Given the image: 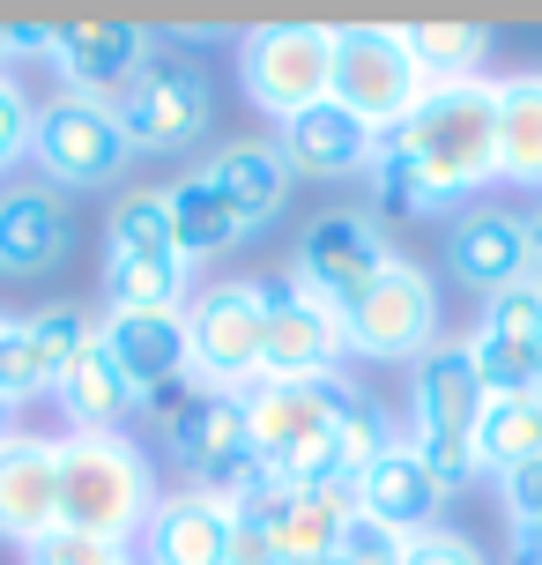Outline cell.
<instances>
[{
	"label": "cell",
	"instance_id": "obj_1",
	"mask_svg": "<svg viewBox=\"0 0 542 565\" xmlns=\"http://www.w3.org/2000/svg\"><path fill=\"white\" fill-rule=\"evenodd\" d=\"M156 507V469L127 431H67L59 439V521L89 536L134 543Z\"/></svg>",
	"mask_w": 542,
	"mask_h": 565
},
{
	"label": "cell",
	"instance_id": "obj_2",
	"mask_svg": "<svg viewBox=\"0 0 542 565\" xmlns=\"http://www.w3.org/2000/svg\"><path fill=\"white\" fill-rule=\"evenodd\" d=\"M343 402H349L343 380H260L238 395L246 454L290 483H319L327 477V431L343 417Z\"/></svg>",
	"mask_w": 542,
	"mask_h": 565
},
{
	"label": "cell",
	"instance_id": "obj_3",
	"mask_svg": "<svg viewBox=\"0 0 542 565\" xmlns=\"http://www.w3.org/2000/svg\"><path fill=\"white\" fill-rule=\"evenodd\" d=\"M260 350H268V282H208L186 298V380L200 395H246L260 387Z\"/></svg>",
	"mask_w": 542,
	"mask_h": 565
},
{
	"label": "cell",
	"instance_id": "obj_4",
	"mask_svg": "<svg viewBox=\"0 0 542 565\" xmlns=\"http://www.w3.org/2000/svg\"><path fill=\"white\" fill-rule=\"evenodd\" d=\"M424 67L409 60L401 45V23H349L335 30V89H327V105H343L365 135H394L401 119L424 105Z\"/></svg>",
	"mask_w": 542,
	"mask_h": 565
},
{
	"label": "cell",
	"instance_id": "obj_5",
	"mask_svg": "<svg viewBox=\"0 0 542 565\" xmlns=\"http://www.w3.org/2000/svg\"><path fill=\"white\" fill-rule=\"evenodd\" d=\"M119 135L127 149H156V157H172V149H194L208 127H216V83H208V67L194 53H178V45H156L142 60V75L119 89Z\"/></svg>",
	"mask_w": 542,
	"mask_h": 565
},
{
	"label": "cell",
	"instance_id": "obj_6",
	"mask_svg": "<svg viewBox=\"0 0 542 565\" xmlns=\"http://www.w3.org/2000/svg\"><path fill=\"white\" fill-rule=\"evenodd\" d=\"M238 83L253 97L260 113L275 119H297L327 105L335 89V30L327 23H260L238 38Z\"/></svg>",
	"mask_w": 542,
	"mask_h": 565
},
{
	"label": "cell",
	"instance_id": "obj_7",
	"mask_svg": "<svg viewBox=\"0 0 542 565\" xmlns=\"http://www.w3.org/2000/svg\"><path fill=\"white\" fill-rule=\"evenodd\" d=\"M343 342H349V358H379V365L409 358L416 365L431 342H438V282L409 254H394L343 306Z\"/></svg>",
	"mask_w": 542,
	"mask_h": 565
},
{
	"label": "cell",
	"instance_id": "obj_8",
	"mask_svg": "<svg viewBox=\"0 0 542 565\" xmlns=\"http://www.w3.org/2000/svg\"><path fill=\"white\" fill-rule=\"evenodd\" d=\"M127 135H119L112 105H89V97H67L59 89L53 105H37V127H30V164L45 171L53 194H97L127 171Z\"/></svg>",
	"mask_w": 542,
	"mask_h": 565
},
{
	"label": "cell",
	"instance_id": "obj_9",
	"mask_svg": "<svg viewBox=\"0 0 542 565\" xmlns=\"http://www.w3.org/2000/svg\"><path fill=\"white\" fill-rule=\"evenodd\" d=\"M349 358L343 342V306H327L305 282H268V350L260 380H335Z\"/></svg>",
	"mask_w": 542,
	"mask_h": 565
},
{
	"label": "cell",
	"instance_id": "obj_10",
	"mask_svg": "<svg viewBox=\"0 0 542 565\" xmlns=\"http://www.w3.org/2000/svg\"><path fill=\"white\" fill-rule=\"evenodd\" d=\"M89 342H97V320H89V306H75V298L15 312V320H8V342H0V395L8 402L53 395L59 380L83 365Z\"/></svg>",
	"mask_w": 542,
	"mask_h": 565
},
{
	"label": "cell",
	"instance_id": "obj_11",
	"mask_svg": "<svg viewBox=\"0 0 542 565\" xmlns=\"http://www.w3.org/2000/svg\"><path fill=\"white\" fill-rule=\"evenodd\" d=\"M156 53V30L149 23H119V15H83V23H53V67L67 97L89 105H119V89L142 75V60Z\"/></svg>",
	"mask_w": 542,
	"mask_h": 565
},
{
	"label": "cell",
	"instance_id": "obj_12",
	"mask_svg": "<svg viewBox=\"0 0 542 565\" xmlns=\"http://www.w3.org/2000/svg\"><path fill=\"white\" fill-rule=\"evenodd\" d=\"M387 260H394L387 224H379L371 209H335V216H319V224L297 238L290 276L305 282V290H319L327 306H349V298H357V290H365Z\"/></svg>",
	"mask_w": 542,
	"mask_h": 565
},
{
	"label": "cell",
	"instance_id": "obj_13",
	"mask_svg": "<svg viewBox=\"0 0 542 565\" xmlns=\"http://www.w3.org/2000/svg\"><path fill=\"white\" fill-rule=\"evenodd\" d=\"M134 565H230V507L216 491H156L142 536H134Z\"/></svg>",
	"mask_w": 542,
	"mask_h": 565
},
{
	"label": "cell",
	"instance_id": "obj_14",
	"mask_svg": "<svg viewBox=\"0 0 542 565\" xmlns=\"http://www.w3.org/2000/svg\"><path fill=\"white\" fill-rule=\"evenodd\" d=\"M59 529V439L8 431L0 439V543H37Z\"/></svg>",
	"mask_w": 542,
	"mask_h": 565
},
{
	"label": "cell",
	"instance_id": "obj_15",
	"mask_svg": "<svg viewBox=\"0 0 542 565\" xmlns=\"http://www.w3.org/2000/svg\"><path fill=\"white\" fill-rule=\"evenodd\" d=\"M446 268L468 290H506V282L535 276V254H528V216H506V209H460L446 224Z\"/></svg>",
	"mask_w": 542,
	"mask_h": 565
},
{
	"label": "cell",
	"instance_id": "obj_16",
	"mask_svg": "<svg viewBox=\"0 0 542 565\" xmlns=\"http://www.w3.org/2000/svg\"><path fill=\"white\" fill-rule=\"evenodd\" d=\"M75 246L67 201L37 179V186H0V276H53Z\"/></svg>",
	"mask_w": 542,
	"mask_h": 565
},
{
	"label": "cell",
	"instance_id": "obj_17",
	"mask_svg": "<svg viewBox=\"0 0 542 565\" xmlns=\"http://www.w3.org/2000/svg\"><path fill=\"white\" fill-rule=\"evenodd\" d=\"M172 439V461L186 469V483L194 491H224L253 454H246V409H238V395H194V409L164 431Z\"/></svg>",
	"mask_w": 542,
	"mask_h": 565
},
{
	"label": "cell",
	"instance_id": "obj_18",
	"mask_svg": "<svg viewBox=\"0 0 542 565\" xmlns=\"http://www.w3.org/2000/svg\"><path fill=\"white\" fill-rule=\"evenodd\" d=\"M283 149L290 179H371V157H379V135H365L343 105H313V113L283 119Z\"/></svg>",
	"mask_w": 542,
	"mask_h": 565
},
{
	"label": "cell",
	"instance_id": "obj_19",
	"mask_svg": "<svg viewBox=\"0 0 542 565\" xmlns=\"http://www.w3.org/2000/svg\"><path fill=\"white\" fill-rule=\"evenodd\" d=\"M97 342L127 372L134 395L186 380V312H105L97 320Z\"/></svg>",
	"mask_w": 542,
	"mask_h": 565
},
{
	"label": "cell",
	"instance_id": "obj_20",
	"mask_svg": "<svg viewBox=\"0 0 542 565\" xmlns=\"http://www.w3.org/2000/svg\"><path fill=\"white\" fill-rule=\"evenodd\" d=\"M200 179L224 194V209L238 216L246 238L268 231L275 216H283V201H290V164H283V149H275V141H224V149L208 157Z\"/></svg>",
	"mask_w": 542,
	"mask_h": 565
},
{
	"label": "cell",
	"instance_id": "obj_21",
	"mask_svg": "<svg viewBox=\"0 0 542 565\" xmlns=\"http://www.w3.org/2000/svg\"><path fill=\"white\" fill-rule=\"evenodd\" d=\"M416 424L409 431H468L476 439V417H484V380H476V358H468V335H438L416 358Z\"/></svg>",
	"mask_w": 542,
	"mask_h": 565
},
{
	"label": "cell",
	"instance_id": "obj_22",
	"mask_svg": "<svg viewBox=\"0 0 542 565\" xmlns=\"http://www.w3.org/2000/svg\"><path fill=\"white\" fill-rule=\"evenodd\" d=\"M357 507H365L371 521H387L394 536H424V529H438L446 491H438V477L416 461V447H409V439H394V447H387V454L365 469V483H357Z\"/></svg>",
	"mask_w": 542,
	"mask_h": 565
},
{
	"label": "cell",
	"instance_id": "obj_23",
	"mask_svg": "<svg viewBox=\"0 0 542 565\" xmlns=\"http://www.w3.org/2000/svg\"><path fill=\"white\" fill-rule=\"evenodd\" d=\"M490 97H498V179L542 186V67L498 75Z\"/></svg>",
	"mask_w": 542,
	"mask_h": 565
},
{
	"label": "cell",
	"instance_id": "obj_24",
	"mask_svg": "<svg viewBox=\"0 0 542 565\" xmlns=\"http://www.w3.org/2000/svg\"><path fill=\"white\" fill-rule=\"evenodd\" d=\"M53 395H59V417H67V431H119V417H127V409H142V395L127 387V372L105 358V342H89L83 365L67 372Z\"/></svg>",
	"mask_w": 542,
	"mask_h": 565
},
{
	"label": "cell",
	"instance_id": "obj_25",
	"mask_svg": "<svg viewBox=\"0 0 542 565\" xmlns=\"http://www.w3.org/2000/svg\"><path fill=\"white\" fill-rule=\"evenodd\" d=\"M528 461H542V387L535 395H490L476 417V469L513 477Z\"/></svg>",
	"mask_w": 542,
	"mask_h": 565
},
{
	"label": "cell",
	"instance_id": "obj_26",
	"mask_svg": "<svg viewBox=\"0 0 542 565\" xmlns=\"http://www.w3.org/2000/svg\"><path fill=\"white\" fill-rule=\"evenodd\" d=\"M105 298H112V312H186V298H194V260H178V254L105 260Z\"/></svg>",
	"mask_w": 542,
	"mask_h": 565
},
{
	"label": "cell",
	"instance_id": "obj_27",
	"mask_svg": "<svg viewBox=\"0 0 542 565\" xmlns=\"http://www.w3.org/2000/svg\"><path fill=\"white\" fill-rule=\"evenodd\" d=\"M401 45L424 67V83H476L490 60L484 23H401Z\"/></svg>",
	"mask_w": 542,
	"mask_h": 565
},
{
	"label": "cell",
	"instance_id": "obj_28",
	"mask_svg": "<svg viewBox=\"0 0 542 565\" xmlns=\"http://www.w3.org/2000/svg\"><path fill=\"white\" fill-rule=\"evenodd\" d=\"M164 201H172V238H178V254L186 260H208V254H224V246H238L246 231H238V216L224 209V194L208 186V179H178V186H164Z\"/></svg>",
	"mask_w": 542,
	"mask_h": 565
},
{
	"label": "cell",
	"instance_id": "obj_29",
	"mask_svg": "<svg viewBox=\"0 0 542 565\" xmlns=\"http://www.w3.org/2000/svg\"><path fill=\"white\" fill-rule=\"evenodd\" d=\"M394 439H401V431L387 424V409H379V402L349 395L343 417H335V431H327V477H335V483H365V469L394 447ZM327 477H319V483H327Z\"/></svg>",
	"mask_w": 542,
	"mask_h": 565
},
{
	"label": "cell",
	"instance_id": "obj_30",
	"mask_svg": "<svg viewBox=\"0 0 542 565\" xmlns=\"http://www.w3.org/2000/svg\"><path fill=\"white\" fill-rule=\"evenodd\" d=\"M127 254H178L164 186H134V194H119V209L105 216V260H127Z\"/></svg>",
	"mask_w": 542,
	"mask_h": 565
},
{
	"label": "cell",
	"instance_id": "obj_31",
	"mask_svg": "<svg viewBox=\"0 0 542 565\" xmlns=\"http://www.w3.org/2000/svg\"><path fill=\"white\" fill-rule=\"evenodd\" d=\"M484 335H498V342H513V350L535 358V342H542V276H520V282H506V290H490L484 298Z\"/></svg>",
	"mask_w": 542,
	"mask_h": 565
},
{
	"label": "cell",
	"instance_id": "obj_32",
	"mask_svg": "<svg viewBox=\"0 0 542 565\" xmlns=\"http://www.w3.org/2000/svg\"><path fill=\"white\" fill-rule=\"evenodd\" d=\"M468 358H476L484 395H535V358H528V350L484 335V328H468Z\"/></svg>",
	"mask_w": 542,
	"mask_h": 565
},
{
	"label": "cell",
	"instance_id": "obj_33",
	"mask_svg": "<svg viewBox=\"0 0 542 565\" xmlns=\"http://www.w3.org/2000/svg\"><path fill=\"white\" fill-rule=\"evenodd\" d=\"M30 565H134V543H112V536H89V529H67L59 521L53 536H37L23 551Z\"/></svg>",
	"mask_w": 542,
	"mask_h": 565
},
{
	"label": "cell",
	"instance_id": "obj_34",
	"mask_svg": "<svg viewBox=\"0 0 542 565\" xmlns=\"http://www.w3.org/2000/svg\"><path fill=\"white\" fill-rule=\"evenodd\" d=\"M401 551H409V536H394L387 521L357 513V521L343 529V543L327 551V565H401Z\"/></svg>",
	"mask_w": 542,
	"mask_h": 565
},
{
	"label": "cell",
	"instance_id": "obj_35",
	"mask_svg": "<svg viewBox=\"0 0 542 565\" xmlns=\"http://www.w3.org/2000/svg\"><path fill=\"white\" fill-rule=\"evenodd\" d=\"M30 127H37V105H30V89L0 67V171L23 164L30 157Z\"/></svg>",
	"mask_w": 542,
	"mask_h": 565
},
{
	"label": "cell",
	"instance_id": "obj_36",
	"mask_svg": "<svg viewBox=\"0 0 542 565\" xmlns=\"http://www.w3.org/2000/svg\"><path fill=\"white\" fill-rule=\"evenodd\" d=\"M401 565H490V558L460 536V529H424V536H409Z\"/></svg>",
	"mask_w": 542,
	"mask_h": 565
},
{
	"label": "cell",
	"instance_id": "obj_37",
	"mask_svg": "<svg viewBox=\"0 0 542 565\" xmlns=\"http://www.w3.org/2000/svg\"><path fill=\"white\" fill-rule=\"evenodd\" d=\"M498 491H506V521H513V529L542 521V461H528V469H513V477H498Z\"/></svg>",
	"mask_w": 542,
	"mask_h": 565
},
{
	"label": "cell",
	"instance_id": "obj_38",
	"mask_svg": "<svg viewBox=\"0 0 542 565\" xmlns=\"http://www.w3.org/2000/svg\"><path fill=\"white\" fill-rule=\"evenodd\" d=\"M186 409H194L186 380H172V387H149V395H142V417H149V424H164V431H172V424L186 417Z\"/></svg>",
	"mask_w": 542,
	"mask_h": 565
},
{
	"label": "cell",
	"instance_id": "obj_39",
	"mask_svg": "<svg viewBox=\"0 0 542 565\" xmlns=\"http://www.w3.org/2000/svg\"><path fill=\"white\" fill-rule=\"evenodd\" d=\"M513 565H542V521L513 529Z\"/></svg>",
	"mask_w": 542,
	"mask_h": 565
},
{
	"label": "cell",
	"instance_id": "obj_40",
	"mask_svg": "<svg viewBox=\"0 0 542 565\" xmlns=\"http://www.w3.org/2000/svg\"><path fill=\"white\" fill-rule=\"evenodd\" d=\"M528 254H535V268H542V209L528 216Z\"/></svg>",
	"mask_w": 542,
	"mask_h": 565
},
{
	"label": "cell",
	"instance_id": "obj_41",
	"mask_svg": "<svg viewBox=\"0 0 542 565\" xmlns=\"http://www.w3.org/2000/svg\"><path fill=\"white\" fill-rule=\"evenodd\" d=\"M8 409H15V402H8V395H0V439H8V431H15V424H8Z\"/></svg>",
	"mask_w": 542,
	"mask_h": 565
},
{
	"label": "cell",
	"instance_id": "obj_42",
	"mask_svg": "<svg viewBox=\"0 0 542 565\" xmlns=\"http://www.w3.org/2000/svg\"><path fill=\"white\" fill-rule=\"evenodd\" d=\"M0 67H8V23H0Z\"/></svg>",
	"mask_w": 542,
	"mask_h": 565
},
{
	"label": "cell",
	"instance_id": "obj_43",
	"mask_svg": "<svg viewBox=\"0 0 542 565\" xmlns=\"http://www.w3.org/2000/svg\"><path fill=\"white\" fill-rule=\"evenodd\" d=\"M535 387H542V342H535Z\"/></svg>",
	"mask_w": 542,
	"mask_h": 565
},
{
	"label": "cell",
	"instance_id": "obj_44",
	"mask_svg": "<svg viewBox=\"0 0 542 565\" xmlns=\"http://www.w3.org/2000/svg\"><path fill=\"white\" fill-rule=\"evenodd\" d=\"M0 342H8V312H0Z\"/></svg>",
	"mask_w": 542,
	"mask_h": 565
},
{
	"label": "cell",
	"instance_id": "obj_45",
	"mask_svg": "<svg viewBox=\"0 0 542 565\" xmlns=\"http://www.w3.org/2000/svg\"><path fill=\"white\" fill-rule=\"evenodd\" d=\"M535 276H542V268H535Z\"/></svg>",
	"mask_w": 542,
	"mask_h": 565
}]
</instances>
